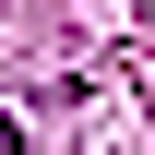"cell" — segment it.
<instances>
[{
	"instance_id": "1",
	"label": "cell",
	"mask_w": 155,
	"mask_h": 155,
	"mask_svg": "<svg viewBox=\"0 0 155 155\" xmlns=\"http://www.w3.org/2000/svg\"><path fill=\"white\" fill-rule=\"evenodd\" d=\"M0 155H24V131H12V119H0Z\"/></svg>"
}]
</instances>
